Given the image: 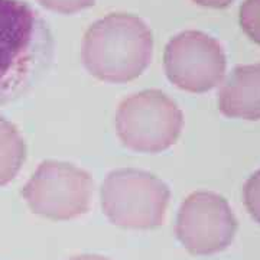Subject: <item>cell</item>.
I'll return each instance as SVG.
<instances>
[{"label":"cell","instance_id":"cell-1","mask_svg":"<svg viewBox=\"0 0 260 260\" xmlns=\"http://www.w3.org/2000/svg\"><path fill=\"white\" fill-rule=\"evenodd\" d=\"M54 41L28 3L0 0V106L22 99L52 62Z\"/></svg>","mask_w":260,"mask_h":260},{"label":"cell","instance_id":"cell-2","mask_svg":"<svg viewBox=\"0 0 260 260\" xmlns=\"http://www.w3.org/2000/svg\"><path fill=\"white\" fill-rule=\"evenodd\" d=\"M153 37L138 16L110 13L94 22L83 41V64L95 78L121 84L138 78L150 64Z\"/></svg>","mask_w":260,"mask_h":260},{"label":"cell","instance_id":"cell-3","mask_svg":"<svg viewBox=\"0 0 260 260\" xmlns=\"http://www.w3.org/2000/svg\"><path fill=\"white\" fill-rule=\"evenodd\" d=\"M104 215L114 225L130 230H152L165 221L171 200L169 186L140 169H116L100 191Z\"/></svg>","mask_w":260,"mask_h":260},{"label":"cell","instance_id":"cell-4","mask_svg":"<svg viewBox=\"0 0 260 260\" xmlns=\"http://www.w3.org/2000/svg\"><path fill=\"white\" fill-rule=\"evenodd\" d=\"M184 116L178 104L159 90H145L120 103L116 130L126 148L142 153H159L179 138Z\"/></svg>","mask_w":260,"mask_h":260},{"label":"cell","instance_id":"cell-5","mask_svg":"<svg viewBox=\"0 0 260 260\" xmlns=\"http://www.w3.org/2000/svg\"><path fill=\"white\" fill-rule=\"evenodd\" d=\"M94 192L91 175L56 160L42 162L22 189L30 211L48 220L68 221L88 213Z\"/></svg>","mask_w":260,"mask_h":260},{"label":"cell","instance_id":"cell-6","mask_svg":"<svg viewBox=\"0 0 260 260\" xmlns=\"http://www.w3.org/2000/svg\"><path fill=\"white\" fill-rule=\"evenodd\" d=\"M237 232V218L221 195L197 191L179 207L175 234L194 256H211L225 250Z\"/></svg>","mask_w":260,"mask_h":260},{"label":"cell","instance_id":"cell-7","mask_svg":"<svg viewBox=\"0 0 260 260\" xmlns=\"http://www.w3.org/2000/svg\"><path fill=\"white\" fill-rule=\"evenodd\" d=\"M165 73L169 81L189 93H207L224 80L225 54L220 42L200 30H185L168 42Z\"/></svg>","mask_w":260,"mask_h":260},{"label":"cell","instance_id":"cell-8","mask_svg":"<svg viewBox=\"0 0 260 260\" xmlns=\"http://www.w3.org/2000/svg\"><path fill=\"white\" fill-rule=\"evenodd\" d=\"M218 110L227 117L260 119V62L239 65L218 90Z\"/></svg>","mask_w":260,"mask_h":260},{"label":"cell","instance_id":"cell-9","mask_svg":"<svg viewBox=\"0 0 260 260\" xmlns=\"http://www.w3.org/2000/svg\"><path fill=\"white\" fill-rule=\"evenodd\" d=\"M26 159V143L19 129L0 116V186L13 181Z\"/></svg>","mask_w":260,"mask_h":260},{"label":"cell","instance_id":"cell-10","mask_svg":"<svg viewBox=\"0 0 260 260\" xmlns=\"http://www.w3.org/2000/svg\"><path fill=\"white\" fill-rule=\"evenodd\" d=\"M240 26L251 41L260 45V0H244L240 6Z\"/></svg>","mask_w":260,"mask_h":260},{"label":"cell","instance_id":"cell-11","mask_svg":"<svg viewBox=\"0 0 260 260\" xmlns=\"http://www.w3.org/2000/svg\"><path fill=\"white\" fill-rule=\"evenodd\" d=\"M243 200L249 214L260 224V169L246 181L243 188Z\"/></svg>","mask_w":260,"mask_h":260},{"label":"cell","instance_id":"cell-12","mask_svg":"<svg viewBox=\"0 0 260 260\" xmlns=\"http://www.w3.org/2000/svg\"><path fill=\"white\" fill-rule=\"evenodd\" d=\"M44 8L58 12V13H64V15H71L77 13L80 10L91 8L95 0H38Z\"/></svg>","mask_w":260,"mask_h":260},{"label":"cell","instance_id":"cell-13","mask_svg":"<svg viewBox=\"0 0 260 260\" xmlns=\"http://www.w3.org/2000/svg\"><path fill=\"white\" fill-rule=\"evenodd\" d=\"M192 2H195L197 5H201L205 8H214V9H223L233 3V0H192Z\"/></svg>","mask_w":260,"mask_h":260},{"label":"cell","instance_id":"cell-14","mask_svg":"<svg viewBox=\"0 0 260 260\" xmlns=\"http://www.w3.org/2000/svg\"><path fill=\"white\" fill-rule=\"evenodd\" d=\"M70 260H112L109 257H104L100 254H80V256H74Z\"/></svg>","mask_w":260,"mask_h":260}]
</instances>
